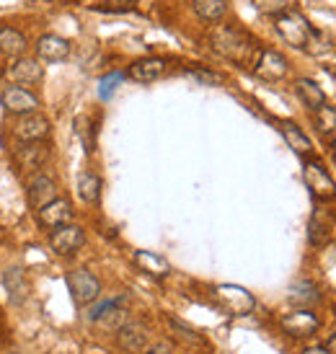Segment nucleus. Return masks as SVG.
I'll use <instances>...</instances> for the list:
<instances>
[{"label": "nucleus", "instance_id": "obj_1", "mask_svg": "<svg viewBox=\"0 0 336 354\" xmlns=\"http://www.w3.org/2000/svg\"><path fill=\"white\" fill-rule=\"evenodd\" d=\"M207 41L212 52H218L220 57L230 59V62H248L251 59V52H254V41L246 31L236 29V26H225V24H218L212 26L207 34Z\"/></svg>", "mask_w": 336, "mask_h": 354}, {"label": "nucleus", "instance_id": "obj_2", "mask_svg": "<svg viewBox=\"0 0 336 354\" xmlns=\"http://www.w3.org/2000/svg\"><path fill=\"white\" fill-rule=\"evenodd\" d=\"M274 29L282 39L290 44V47H295V50H306L308 44H310V26H308V21L300 16V13H292V10H285V13H279L274 16Z\"/></svg>", "mask_w": 336, "mask_h": 354}, {"label": "nucleus", "instance_id": "obj_3", "mask_svg": "<svg viewBox=\"0 0 336 354\" xmlns=\"http://www.w3.org/2000/svg\"><path fill=\"white\" fill-rule=\"evenodd\" d=\"M212 297L215 303L225 310L227 315H248L254 310V295L248 292L246 287H238V285H218L212 290Z\"/></svg>", "mask_w": 336, "mask_h": 354}, {"label": "nucleus", "instance_id": "obj_4", "mask_svg": "<svg viewBox=\"0 0 336 354\" xmlns=\"http://www.w3.org/2000/svg\"><path fill=\"white\" fill-rule=\"evenodd\" d=\"M68 287H70L73 300L78 305H88L101 295V282L91 274L88 269H75V272H70Z\"/></svg>", "mask_w": 336, "mask_h": 354}, {"label": "nucleus", "instance_id": "obj_5", "mask_svg": "<svg viewBox=\"0 0 336 354\" xmlns=\"http://www.w3.org/2000/svg\"><path fill=\"white\" fill-rule=\"evenodd\" d=\"M303 176H306V184L310 189V194L316 199H336V184L334 178L328 176V171L318 160H308L306 163V171H303Z\"/></svg>", "mask_w": 336, "mask_h": 354}, {"label": "nucleus", "instance_id": "obj_6", "mask_svg": "<svg viewBox=\"0 0 336 354\" xmlns=\"http://www.w3.org/2000/svg\"><path fill=\"white\" fill-rule=\"evenodd\" d=\"M13 135L21 142H41V140L50 135V119L39 114V111H31L19 117V122L13 124Z\"/></svg>", "mask_w": 336, "mask_h": 354}, {"label": "nucleus", "instance_id": "obj_7", "mask_svg": "<svg viewBox=\"0 0 336 354\" xmlns=\"http://www.w3.org/2000/svg\"><path fill=\"white\" fill-rule=\"evenodd\" d=\"M83 243H86V233H83V227L73 225V223L55 227V230H52V236H50L52 251H55V254H59V256L75 254Z\"/></svg>", "mask_w": 336, "mask_h": 354}, {"label": "nucleus", "instance_id": "obj_8", "mask_svg": "<svg viewBox=\"0 0 336 354\" xmlns=\"http://www.w3.org/2000/svg\"><path fill=\"white\" fill-rule=\"evenodd\" d=\"M0 104H3L6 111L19 114V117L31 114V111H37V109H39V99H37L31 91L21 88V86H8V88L0 93Z\"/></svg>", "mask_w": 336, "mask_h": 354}, {"label": "nucleus", "instance_id": "obj_9", "mask_svg": "<svg viewBox=\"0 0 336 354\" xmlns=\"http://www.w3.org/2000/svg\"><path fill=\"white\" fill-rule=\"evenodd\" d=\"M50 158V148L44 142H21L16 148V166L24 174H37Z\"/></svg>", "mask_w": 336, "mask_h": 354}, {"label": "nucleus", "instance_id": "obj_10", "mask_svg": "<svg viewBox=\"0 0 336 354\" xmlns=\"http://www.w3.org/2000/svg\"><path fill=\"white\" fill-rule=\"evenodd\" d=\"M282 328H285L290 336L303 339V336H310L318 331V318H316V313H310L308 308H300V310H292V313L282 315Z\"/></svg>", "mask_w": 336, "mask_h": 354}, {"label": "nucleus", "instance_id": "obj_11", "mask_svg": "<svg viewBox=\"0 0 336 354\" xmlns=\"http://www.w3.org/2000/svg\"><path fill=\"white\" fill-rule=\"evenodd\" d=\"M117 342L124 352L138 354L148 346V328L138 324V321H127V324H122L117 328Z\"/></svg>", "mask_w": 336, "mask_h": 354}, {"label": "nucleus", "instance_id": "obj_12", "mask_svg": "<svg viewBox=\"0 0 336 354\" xmlns=\"http://www.w3.org/2000/svg\"><path fill=\"white\" fill-rule=\"evenodd\" d=\"M37 220H39L44 227H59V225H68L73 220V207H70L68 199H52L50 205H44L37 209Z\"/></svg>", "mask_w": 336, "mask_h": 354}, {"label": "nucleus", "instance_id": "obj_13", "mask_svg": "<svg viewBox=\"0 0 336 354\" xmlns=\"http://www.w3.org/2000/svg\"><path fill=\"white\" fill-rule=\"evenodd\" d=\"M254 65H256V68H254V73H256L261 80H269V83L282 80L287 75V62H285V57H282L279 52L264 50L261 55H259V59L254 62Z\"/></svg>", "mask_w": 336, "mask_h": 354}, {"label": "nucleus", "instance_id": "obj_14", "mask_svg": "<svg viewBox=\"0 0 336 354\" xmlns=\"http://www.w3.org/2000/svg\"><path fill=\"white\" fill-rule=\"evenodd\" d=\"M3 287H6V295L13 305H21L29 295V279H26V272L21 266H8L3 272Z\"/></svg>", "mask_w": 336, "mask_h": 354}, {"label": "nucleus", "instance_id": "obj_15", "mask_svg": "<svg viewBox=\"0 0 336 354\" xmlns=\"http://www.w3.org/2000/svg\"><path fill=\"white\" fill-rule=\"evenodd\" d=\"M37 55L44 62H62L70 57V41L57 37V34H44L37 41Z\"/></svg>", "mask_w": 336, "mask_h": 354}, {"label": "nucleus", "instance_id": "obj_16", "mask_svg": "<svg viewBox=\"0 0 336 354\" xmlns=\"http://www.w3.org/2000/svg\"><path fill=\"white\" fill-rule=\"evenodd\" d=\"M8 75L13 83H21V86H34L44 78V68L39 65V59L31 57H19L13 65H10Z\"/></svg>", "mask_w": 336, "mask_h": 354}, {"label": "nucleus", "instance_id": "obj_17", "mask_svg": "<svg viewBox=\"0 0 336 354\" xmlns=\"http://www.w3.org/2000/svg\"><path fill=\"white\" fill-rule=\"evenodd\" d=\"M29 199L37 209L44 205H50L52 199H57V187H55V181H52L50 176H44V174H37V176L29 181Z\"/></svg>", "mask_w": 336, "mask_h": 354}, {"label": "nucleus", "instance_id": "obj_18", "mask_svg": "<svg viewBox=\"0 0 336 354\" xmlns=\"http://www.w3.org/2000/svg\"><path fill=\"white\" fill-rule=\"evenodd\" d=\"M26 52V37L13 26H0V55L8 59H19Z\"/></svg>", "mask_w": 336, "mask_h": 354}, {"label": "nucleus", "instance_id": "obj_19", "mask_svg": "<svg viewBox=\"0 0 336 354\" xmlns=\"http://www.w3.org/2000/svg\"><path fill=\"white\" fill-rule=\"evenodd\" d=\"M163 70H166V62H163V59L145 57L129 65V78L138 80V83H153V80H158L160 75H163Z\"/></svg>", "mask_w": 336, "mask_h": 354}, {"label": "nucleus", "instance_id": "obj_20", "mask_svg": "<svg viewBox=\"0 0 336 354\" xmlns=\"http://www.w3.org/2000/svg\"><path fill=\"white\" fill-rule=\"evenodd\" d=\"M192 8H194V13H197L202 21L218 24V21H223V16L227 13V3L225 0H194Z\"/></svg>", "mask_w": 336, "mask_h": 354}, {"label": "nucleus", "instance_id": "obj_21", "mask_svg": "<svg viewBox=\"0 0 336 354\" xmlns=\"http://www.w3.org/2000/svg\"><path fill=\"white\" fill-rule=\"evenodd\" d=\"M297 93H300V99L306 101L310 109H321L326 106V93H324V88L318 86L316 80H308V78H300L297 80Z\"/></svg>", "mask_w": 336, "mask_h": 354}, {"label": "nucleus", "instance_id": "obj_22", "mask_svg": "<svg viewBox=\"0 0 336 354\" xmlns=\"http://www.w3.org/2000/svg\"><path fill=\"white\" fill-rule=\"evenodd\" d=\"M282 135H285L287 145L295 150L297 156H308L310 148H313V145H310V138H308L297 124H292V122H285V124H282Z\"/></svg>", "mask_w": 336, "mask_h": 354}, {"label": "nucleus", "instance_id": "obj_23", "mask_svg": "<svg viewBox=\"0 0 336 354\" xmlns=\"http://www.w3.org/2000/svg\"><path fill=\"white\" fill-rule=\"evenodd\" d=\"M135 264H138L142 272H148V274H156V277H166L168 274V261H166V259L150 254V251H138V254H135Z\"/></svg>", "mask_w": 336, "mask_h": 354}, {"label": "nucleus", "instance_id": "obj_24", "mask_svg": "<svg viewBox=\"0 0 336 354\" xmlns=\"http://www.w3.org/2000/svg\"><path fill=\"white\" fill-rule=\"evenodd\" d=\"M287 300L292 305H300V308H308V305H313L321 300V295H318V287L310 285V282H297L292 290H290V295H287Z\"/></svg>", "mask_w": 336, "mask_h": 354}, {"label": "nucleus", "instance_id": "obj_25", "mask_svg": "<svg viewBox=\"0 0 336 354\" xmlns=\"http://www.w3.org/2000/svg\"><path fill=\"white\" fill-rule=\"evenodd\" d=\"M78 194H80V199H83V202H88V205L99 202L101 178L96 176V174H80L78 176Z\"/></svg>", "mask_w": 336, "mask_h": 354}, {"label": "nucleus", "instance_id": "obj_26", "mask_svg": "<svg viewBox=\"0 0 336 354\" xmlns=\"http://www.w3.org/2000/svg\"><path fill=\"white\" fill-rule=\"evenodd\" d=\"M328 236H331V230H328V223H321V215H313L310 217V223H308V238H310V243L313 246H321V243H326Z\"/></svg>", "mask_w": 336, "mask_h": 354}, {"label": "nucleus", "instance_id": "obj_27", "mask_svg": "<svg viewBox=\"0 0 336 354\" xmlns=\"http://www.w3.org/2000/svg\"><path fill=\"white\" fill-rule=\"evenodd\" d=\"M135 8V0H101L93 6V10H101V13H129Z\"/></svg>", "mask_w": 336, "mask_h": 354}, {"label": "nucleus", "instance_id": "obj_28", "mask_svg": "<svg viewBox=\"0 0 336 354\" xmlns=\"http://www.w3.org/2000/svg\"><path fill=\"white\" fill-rule=\"evenodd\" d=\"M316 124L321 132H336V109L321 106L316 111Z\"/></svg>", "mask_w": 336, "mask_h": 354}, {"label": "nucleus", "instance_id": "obj_29", "mask_svg": "<svg viewBox=\"0 0 336 354\" xmlns=\"http://www.w3.org/2000/svg\"><path fill=\"white\" fill-rule=\"evenodd\" d=\"M251 3L259 13H267V16H279L290 6V0H251Z\"/></svg>", "mask_w": 336, "mask_h": 354}, {"label": "nucleus", "instance_id": "obj_30", "mask_svg": "<svg viewBox=\"0 0 336 354\" xmlns=\"http://www.w3.org/2000/svg\"><path fill=\"white\" fill-rule=\"evenodd\" d=\"M187 73L197 80V83H202V86H220V83H223V75H220V73H212V70L189 68Z\"/></svg>", "mask_w": 336, "mask_h": 354}, {"label": "nucleus", "instance_id": "obj_31", "mask_svg": "<svg viewBox=\"0 0 336 354\" xmlns=\"http://www.w3.org/2000/svg\"><path fill=\"white\" fill-rule=\"evenodd\" d=\"M119 83H122V75H119V73H111V75H106V78H101V88H99L101 99H109L111 91L117 88Z\"/></svg>", "mask_w": 336, "mask_h": 354}, {"label": "nucleus", "instance_id": "obj_32", "mask_svg": "<svg viewBox=\"0 0 336 354\" xmlns=\"http://www.w3.org/2000/svg\"><path fill=\"white\" fill-rule=\"evenodd\" d=\"M75 132L80 135L83 140V145H86V153H91V140H88V119L86 117H78L75 119Z\"/></svg>", "mask_w": 336, "mask_h": 354}, {"label": "nucleus", "instance_id": "obj_33", "mask_svg": "<svg viewBox=\"0 0 336 354\" xmlns=\"http://www.w3.org/2000/svg\"><path fill=\"white\" fill-rule=\"evenodd\" d=\"M145 354H176V352H174V346L168 344V342H158V344H153L150 349H145Z\"/></svg>", "mask_w": 336, "mask_h": 354}, {"label": "nucleus", "instance_id": "obj_34", "mask_svg": "<svg viewBox=\"0 0 336 354\" xmlns=\"http://www.w3.org/2000/svg\"><path fill=\"white\" fill-rule=\"evenodd\" d=\"M303 354H328V352H326V346H308Z\"/></svg>", "mask_w": 336, "mask_h": 354}, {"label": "nucleus", "instance_id": "obj_35", "mask_svg": "<svg viewBox=\"0 0 336 354\" xmlns=\"http://www.w3.org/2000/svg\"><path fill=\"white\" fill-rule=\"evenodd\" d=\"M326 352L328 354H336V334L328 339V344H326Z\"/></svg>", "mask_w": 336, "mask_h": 354}, {"label": "nucleus", "instance_id": "obj_36", "mask_svg": "<svg viewBox=\"0 0 336 354\" xmlns=\"http://www.w3.org/2000/svg\"><path fill=\"white\" fill-rule=\"evenodd\" d=\"M331 145H334V153H336V135H334V142H331Z\"/></svg>", "mask_w": 336, "mask_h": 354}]
</instances>
